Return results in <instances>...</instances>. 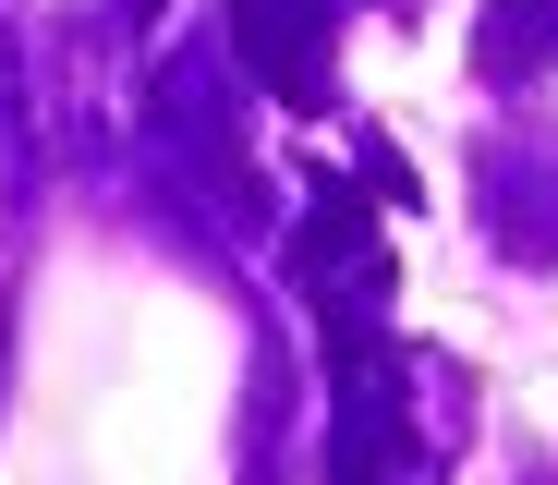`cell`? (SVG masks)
<instances>
[{
	"label": "cell",
	"mask_w": 558,
	"mask_h": 485,
	"mask_svg": "<svg viewBox=\"0 0 558 485\" xmlns=\"http://www.w3.org/2000/svg\"><path fill=\"white\" fill-rule=\"evenodd\" d=\"M486 219H498V255H558V158L534 170H486Z\"/></svg>",
	"instance_id": "cell-1"
},
{
	"label": "cell",
	"mask_w": 558,
	"mask_h": 485,
	"mask_svg": "<svg viewBox=\"0 0 558 485\" xmlns=\"http://www.w3.org/2000/svg\"><path fill=\"white\" fill-rule=\"evenodd\" d=\"M522 485H558V473H522Z\"/></svg>",
	"instance_id": "cell-3"
},
{
	"label": "cell",
	"mask_w": 558,
	"mask_h": 485,
	"mask_svg": "<svg viewBox=\"0 0 558 485\" xmlns=\"http://www.w3.org/2000/svg\"><path fill=\"white\" fill-rule=\"evenodd\" d=\"M474 61H486L498 85L546 73V61H558V0H486V25H474Z\"/></svg>",
	"instance_id": "cell-2"
}]
</instances>
